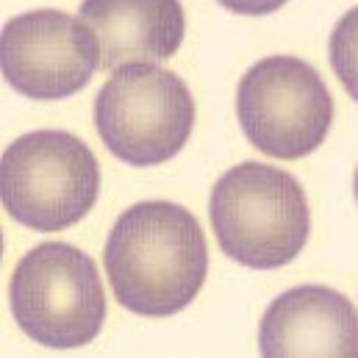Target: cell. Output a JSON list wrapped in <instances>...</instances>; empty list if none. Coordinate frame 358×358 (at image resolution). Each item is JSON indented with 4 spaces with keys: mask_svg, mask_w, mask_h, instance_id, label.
<instances>
[{
    "mask_svg": "<svg viewBox=\"0 0 358 358\" xmlns=\"http://www.w3.org/2000/svg\"><path fill=\"white\" fill-rule=\"evenodd\" d=\"M103 264L122 308L173 317L200 294L208 248L192 211L170 200H142L117 217Z\"/></svg>",
    "mask_w": 358,
    "mask_h": 358,
    "instance_id": "obj_1",
    "label": "cell"
},
{
    "mask_svg": "<svg viewBox=\"0 0 358 358\" xmlns=\"http://www.w3.org/2000/svg\"><path fill=\"white\" fill-rule=\"evenodd\" d=\"M208 217L222 253L250 269H275L297 259L311 228L297 178L262 162L236 164L217 178Z\"/></svg>",
    "mask_w": 358,
    "mask_h": 358,
    "instance_id": "obj_2",
    "label": "cell"
},
{
    "mask_svg": "<svg viewBox=\"0 0 358 358\" xmlns=\"http://www.w3.org/2000/svg\"><path fill=\"white\" fill-rule=\"evenodd\" d=\"M0 194L11 220L31 231L81 222L100 194L97 156L67 131H31L0 162Z\"/></svg>",
    "mask_w": 358,
    "mask_h": 358,
    "instance_id": "obj_3",
    "label": "cell"
},
{
    "mask_svg": "<svg viewBox=\"0 0 358 358\" xmlns=\"http://www.w3.org/2000/svg\"><path fill=\"white\" fill-rule=\"evenodd\" d=\"M8 306L39 345L70 350L90 345L106 320V292L90 256L67 242H45L14 267Z\"/></svg>",
    "mask_w": 358,
    "mask_h": 358,
    "instance_id": "obj_4",
    "label": "cell"
},
{
    "mask_svg": "<svg viewBox=\"0 0 358 358\" xmlns=\"http://www.w3.org/2000/svg\"><path fill=\"white\" fill-rule=\"evenodd\" d=\"M103 145L131 167H153L178 156L194 128V100L176 73L125 64L111 73L94 100Z\"/></svg>",
    "mask_w": 358,
    "mask_h": 358,
    "instance_id": "obj_5",
    "label": "cell"
},
{
    "mask_svg": "<svg viewBox=\"0 0 358 358\" xmlns=\"http://www.w3.org/2000/svg\"><path fill=\"white\" fill-rule=\"evenodd\" d=\"M236 117L256 150L292 162L311 156L325 142L334 100L311 64L294 56H269L242 76Z\"/></svg>",
    "mask_w": 358,
    "mask_h": 358,
    "instance_id": "obj_6",
    "label": "cell"
},
{
    "mask_svg": "<svg viewBox=\"0 0 358 358\" xmlns=\"http://www.w3.org/2000/svg\"><path fill=\"white\" fill-rule=\"evenodd\" d=\"M3 78L34 100L81 92L103 64L97 34L59 8H36L6 22L0 39Z\"/></svg>",
    "mask_w": 358,
    "mask_h": 358,
    "instance_id": "obj_7",
    "label": "cell"
},
{
    "mask_svg": "<svg viewBox=\"0 0 358 358\" xmlns=\"http://www.w3.org/2000/svg\"><path fill=\"white\" fill-rule=\"evenodd\" d=\"M264 356H358L356 306L328 286H297L269 303L259 325Z\"/></svg>",
    "mask_w": 358,
    "mask_h": 358,
    "instance_id": "obj_8",
    "label": "cell"
},
{
    "mask_svg": "<svg viewBox=\"0 0 358 358\" xmlns=\"http://www.w3.org/2000/svg\"><path fill=\"white\" fill-rule=\"evenodd\" d=\"M81 20L97 34L108 73L176 56L186 34L180 0H84Z\"/></svg>",
    "mask_w": 358,
    "mask_h": 358,
    "instance_id": "obj_9",
    "label": "cell"
},
{
    "mask_svg": "<svg viewBox=\"0 0 358 358\" xmlns=\"http://www.w3.org/2000/svg\"><path fill=\"white\" fill-rule=\"evenodd\" d=\"M331 67L348 94L358 100V6L336 22L331 34Z\"/></svg>",
    "mask_w": 358,
    "mask_h": 358,
    "instance_id": "obj_10",
    "label": "cell"
},
{
    "mask_svg": "<svg viewBox=\"0 0 358 358\" xmlns=\"http://www.w3.org/2000/svg\"><path fill=\"white\" fill-rule=\"evenodd\" d=\"M220 6H225L234 14H248V17H262L272 14L278 8H283L289 0H217Z\"/></svg>",
    "mask_w": 358,
    "mask_h": 358,
    "instance_id": "obj_11",
    "label": "cell"
},
{
    "mask_svg": "<svg viewBox=\"0 0 358 358\" xmlns=\"http://www.w3.org/2000/svg\"><path fill=\"white\" fill-rule=\"evenodd\" d=\"M353 192H356V200H358V170H356V180H353Z\"/></svg>",
    "mask_w": 358,
    "mask_h": 358,
    "instance_id": "obj_12",
    "label": "cell"
}]
</instances>
